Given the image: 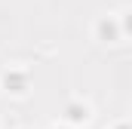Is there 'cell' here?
Here are the masks:
<instances>
[{"mask_svg": "<svg viewBox=\"0 0 132 129\" xmlns=\"http://www.w3.org/2000/svg\"><path fill=\"white\" fill-rule=\"evenodd\" d=\"M126 28H129V31H132V15H129V19H126Z\"/></svg>", "mask_w": 132, "mask_h": 129, "instance_id": "1", "label": "cell"}]
</instances>
